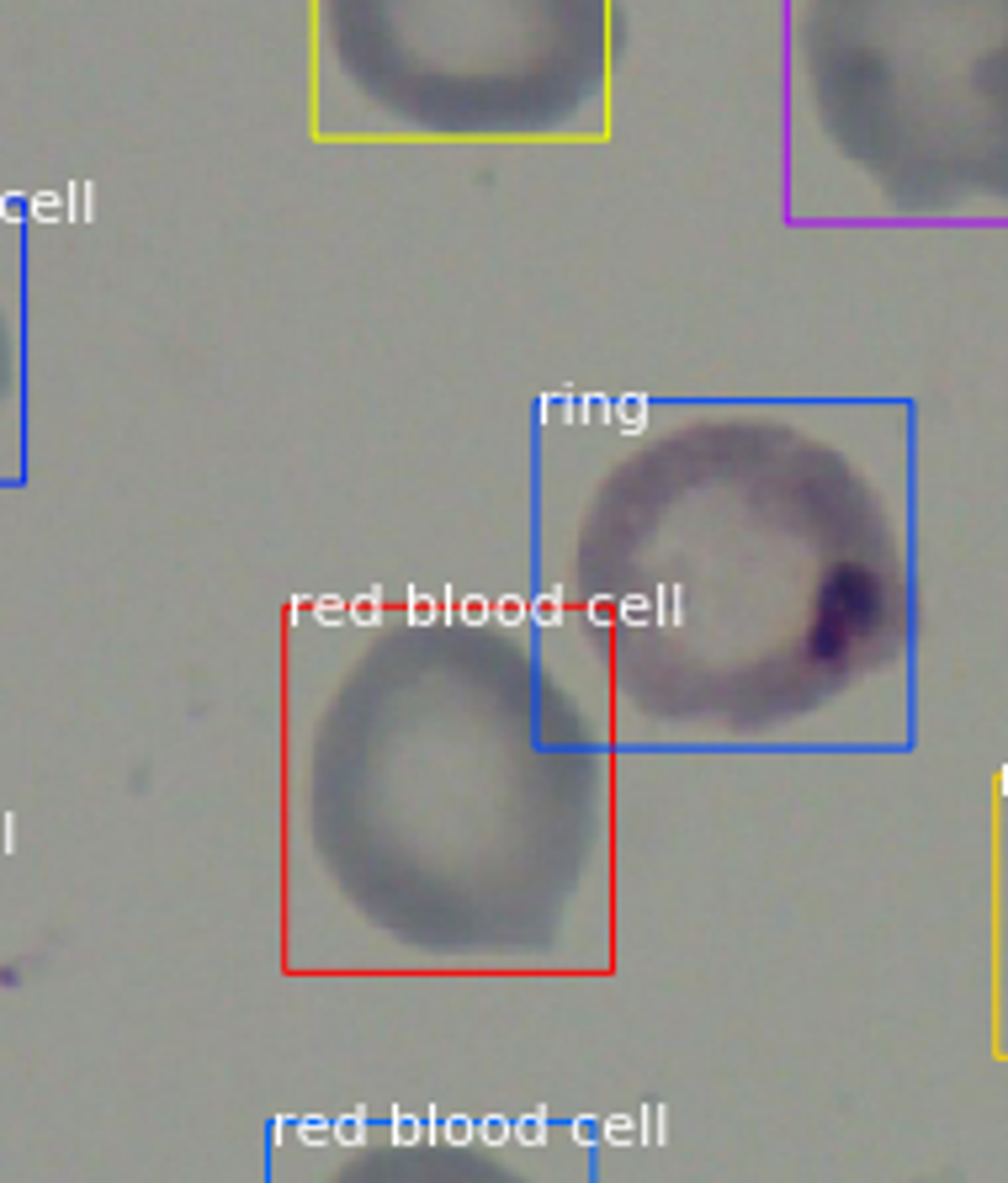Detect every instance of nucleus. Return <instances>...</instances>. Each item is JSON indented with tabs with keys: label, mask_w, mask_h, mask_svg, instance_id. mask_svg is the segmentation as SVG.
<instances>
[{
	"label": "nucleus",
	"mask_w": 1008,
	"mask_h": 1183,
	"mask_svg": "<svg viewBox=\"0 0 1008 1183\" xmlns=\"http://www.w3.org/2000/svg\"><path fill=\"white\" fill-rule=\"evenodd\" d=\"M27 468V218L0 197V483Z\"/></svg>",
	"instance_id": "obj_6"
},
{
	"label": "nucleus",
	"mask_w": 1008,
	"mask_h": 1183,
	"mask_svg": "<svg viewBox=\"0 0 1008 1183\" xmlns=\"http://www.w3.org/2000/svg\"><path fill=\"white\" fill-rule=\"evenodd\" d=\"M271 1183H594V1152L563 1125L361 1120L287 1141Z\"/></svg>",
	"instance_id": "obj_5"
},
{
	"label": "nucleus",
	"mask_w": 1008,
	"mask_h": 1183,
	"mask_svg": "<svg viewBox=\"0 0 1008 1183\" xmlns=\"http://www.w3.org/2000/svg\"><path fill=\"white\" fill-rule=\"evenodd\" d=\"M616 0H313L308 133L393 149L616 138Z\"/></svg>",
	"instance_id": "obj_4"
},
{
	"label": "nucleus",
	"mask_w": 1008,
	"mask_h": 1183,
	"mask_svg": "<svg viewBox=\"0 0 1008 1183\" xmlns=\"http://www.w3.org/2000/svg\"><path fill=\"white\" fill-rule=\"evenodd\" d=\"M780 218L1008 229V0H785Z\"/></svg>",
	"instance_id": "obj_3"
},
{
	"label": "nucleus",
	"mask_w": 1008,
	"mask_h": 1183,
	"mask_svg": "<svg viewBox=\"0 0 1008 1183\" xmlns=\"http://www.w3.org/2000/svg\"><path fill=\"white\" fill-rule=\"evenodd\" d=\"M987 945H993V1046L1008 1056V769L993 785L987 818Z\"/></svg>",
	"instance_id": "obj_7"
},
{
	"label": "nucleus",
	"mask_w": 1008,
	"mask_h": 1183,
	"mask_svg": "<svg viewBox=\"0 0 1008 1183\" xmlns=\"http://www.w3.org/2000/svg\"><path fill=\"white\" fill-rule=\"evenodd\" d=\"M293 977H610L621 765L531 600L297 594L276 653Z\"/></svg>",
	"instance_id": "obj_2"
},
{
	"label": "nucleus",
	"mask_w": 1008,
	"mask_h": 1183,
	"mask_svg": "<svg viewBox=\"0 0 1008 1183\" xmlns=\"http://www.w3.org/2000/svg\"><path fill=\"white\" fill-rule=\"evenodd\" d=\"M526 600L627 759L907 754L918 404L541 393Z\"/></svg>",
	"instance_id": "obj_1"
}]
</instances>
